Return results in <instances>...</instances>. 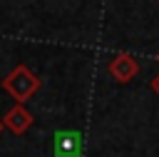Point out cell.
<instances>
[{
    "label": "cell",
    "mask_w": 159,
    "mask_h": 157,
    "mask_svg": "<svg viewBox=\"0 0 159 157\" xmlns=\"http://www.w3.org/2000/svg\"><path fill=\"white\" fill-rule=\"evenodd\" d=\"M2 87H5L17 102H25V100H30V97L40 90V77H37L27 65H17V67L2 80Z\"/></svg>",
    "instance_id": "obj_1"
},
{
    "label": "cell",
    "mask_w": 159,
    "mask_h": 157,
    "mask_svg": "<svg viewBox=\"0 0 159 157\" xmlns=\"http://www.w3.org/2000/svg\"><path fill=\"white\" fill-rule=\"evenodd\" d=\"M107 70H109V75H112L117 82H129V80H134V77L139 75V62H137V57L129 55V52H117V55L109 60Z\"/></svg>",
    "instance_id": "obj_2"
},
{
    "label": "cell",
    "mask_w": 159,
    "mask_h": 157,
    "mask_svg": "<svg viewBox=\"0 0 159 157\" xmlns=\"http://www.w3.org/2000/svg\"><path fill=\"white\" fill-rule=\"evenodd\" d=\"M30 125H32V115L22 107V102H17L15 107H10V110L5 112V117H2V127H7V130L15 132V135L27 132Z\"/></svg>",
    "instance_id": "obj_3"
},
{
    "label": "cell",
    "mask_w": 159,
    "mask_h": 157,
    "mask_svg": "<svg viewBox=\"0 0 159 157\" xmlns=\"http://www.w3.org/2000/svg\"><path fill=\"white\" fill-rule=\"evenodd\" d=\"M82 150L77 132H57L55 135V155L57 157H75Z\"/></svg>",
    "instance_id": "obj_4"
},
{
    "label": "cell",
    "mask_w": 159,
    "mask_h": 157,
    "mask_svg": "<svg viewBox=\"0 0 159 157\" xmlns=\"http://www.w3.org/2000/svg\"><path fill=\"white\" fill-rule=\"evenodd\" d=\"M149 87H152V90H154V92L159 95V72H157V75H154V77L149 80Z\"/></svg>",
    "instance_id": "obj_5"
},
{
    "label": "cell",
    "mask_w": 159,
    "mask_h": 157,
    "mask_svg": "<svg viewBox=\"0 0 159 157\" xmlns=\"http://www.w3.org/2000/svg\"><path fill=\"white\" fill-rule=\"evenodd\" d=\"M0 132H2V120H0Z\"/></svg>",
    "instance_id": "obj_6"
},
{
    "label": "cell",
    "mask_w": 159,
    "mask_h": 157,
    "mask_svg": "<svg viewBox=\"0 0 159 157\" xmlns=\"http://www.w3.org/2000/svg\"><path fill=\"white\" fill-rule=\"evenodd\" d=\"M157 62H159V52H157Z\"/></svg>",
    "instance_id": "obj_7"
}]
</instances>
